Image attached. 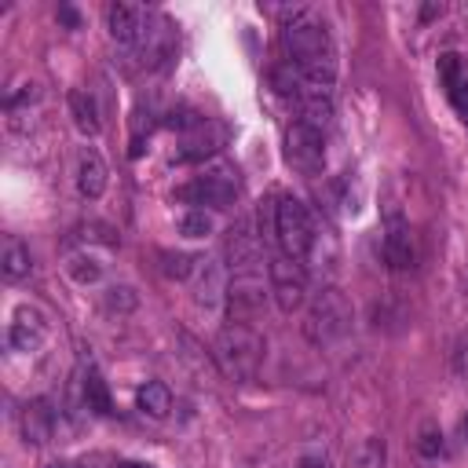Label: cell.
<instances>
[{"label":"cell","instance_id":"cell-27","mask_svg":"<svg viewBox=\"0 0 468 468\" xmlns=\"http://www.w3.org/2000/svg\"><path fill=\"white\" fill-rule=\"evenodd\" d=\"M69 274H73L80 285H88V282H99L102 267H99L91 256H77V260H69Z\"/></svg>","mask_w":468,"mask_h":468},{"label":"cell","instance_id":"cell-19","mask_svg":"<svg viewBox=\"0 0 468 468\" xmlns=\"http://www.w3.org/2000/svg\"><path fill=\"white\" fill-rule=\"evenodd\" d=\"M80 388H84V406L91 410V413H113V399H110V388H106V380H102V373L95 369V366H88L84 369V377H80Z\"/></svg>","mask_w":468,"mask_h":468},{"label":"cell","instance_id":"cell-24","mask_svg":"<svg viewBox=\"0 0 468 468\" xmlns=\"http://www.w3.org/2000/svg\"><path fill=\"white\" fill-rule=\"evenodd\" d=\"M179 234H183V238H208V234H212V216H208L205 208H190V212H183V219H179Z\"/></svg>","mask_w":468,"mask_h":468},{"label":"cell","instance_id":"cell-18","mask_svg":"<svg viewBox=\"0 0 468 468\" xmlns=\"http://www.w3.org/2000/svg\"><path fill=\"white\" fill-rule=\"evenodd\" d=\"M0 271H4L7 282H22V278L33 271V256H29V249H26L15 234L4 238V249H0Z\"/></svg>","mask_w":468,"mask_h":468},{"label":"cell","instance_id":"cell-11","mask_svg":"<svg viewBox=\"0 0 468 468\" xmlns=\"http://www.w3.org/2000/svg\"><path fill=\"white\" fill-rule=\"evenodd\" d=\"M384 263L391 271H410L413 267V238L410 227L402 223L399 212L388 216V230H384Z\"/></svg>","mask_w":468,"mask_h":468},{"label":"cell","instance_id":"cell-22","mask_svg":"<svg viewBox=\"0 0 468 468\" xmlns=\"http://www.w3.org/2000/svg\"><path fill=\"white\" fill-rule=\"evenodd\" d=\"M384 461H388V450H384V439H377V435L362 439L351 450V468H384Z\"/></svg>","mask_w":468,"mask_h":468},{"label":"cell","instance_id":"cell-10","mask_svg":"<svg viewBox=\"0 0 468 468\" xmlns=\"http://www.w3.org/2000/svg\"><path fill=\"white\" fill-rule=\"evenodd\" d=\"M223 252H227V263H230V271H234V274L260 271L263 249H260L256 234H249V227H245V223H238V227H230V230H227V245H223Z\"/></svg>","mask_w":468,"mask_h":468},{"label":"cell","instance_id":"cell-25","mask_svg":"<svg viewBox=\"0 0 468 468\" xmlns=\"http://www.w3.org/2000/svg\"><path fill=\"white\" fill-rule=\"evenodd\" d=\"M194 263H197V256H190V252H161V271H165L168 278L186 282V278L194 274Z\"/></svg>","mask_w":468,"mask_h":468},{"label":"cell","instance_id":"cell-7","mask_svg":"<svg viewBox=\"0 0 468 468\" xmlns=\"http://www.w3.org/2000/svg\"><path fill=\"white\" fill-rule=\"evenodd\" d=\"M285 161L300 176H318L325 168V135L303 121H292L285 132Z\"/></svg>","mask_w":468,"mask_h":468},{"label":"cell","instance_id":"cell-9","mask_svg":"<svg viewBox=\"0 0 468 468\" xmlns=\"http://www.w3.org/2000/svg\"><path fill=\"white\" fill-rule=\"evenodd\" d=\"M106 26H110V37L124 48H139L150 37V15L139 4H110Z\"/></svg>","mask_w":468,"mask_h":468},{"label":"cell","instance_id":"cell-12","mask_svg":"<svg viewBox=\"0 0 468 468\" xmlns=\"http://www.w3.org/2000/svg\"><path fill=\"white\" fill-rule=\"evenodd\" d=\"M44 336H48V325H44L40 311L18 307V311H15V322H11V329H7L11 347H15V351H37V347L44 344Z\"/></svg>","mask_w":468,"mask_h":468},{"label":"cell","instance_id":"cell-1","mask_svg":"<svg viewBox=\"0 0 468 468\" xmlns=\"http://www.w3.org/2000/svg\"><path fill=\"white\" fill-rule=\"evenodd\" d=\"M282 44L289 51V62L314 84V88H329L336 77V51L333 40L325 33L322 22L311 18H292L282 29Z\"/></svg>","mask_w":468,"mask_h":468},{"label":"cell","instance_id":"cell-14","mask_svg":"<svg viewBox=\"0 0 468 468\" xmlns=\"http://www.w3.org/2000/svg\"><path fill=\"white\" fill-rule=\"evenodd\" d=\"M77 190H80L88 201L102 197V190H106V161H102L95 150H84L80 161H77Z\"/></svg>","mask_w":468,"mask_h":468},{"label":"cell","instance_id":"cell-8","mask_svg":"<svg viewBox=\"0 0 468 468\" xmlns=\"http://www.w3.org/2000/svg\"><path fill=\"white\" fill-rule=\"evenodd\" d=\"M179 201H190V205H208V208H227L234 205L238 197V176L230 168H216V172H205L197 176L194 183L179 186L176 190Z\"/></svg>","mask_w":468,"mask_h":468},{"label":"cell","instance_id":"cell-6","mask_svg":"<svg viewBox=\"0 0 468 468\" xmlns=\"http://www.w3.org/2000/svg\"><path fill=\"white\" fill-rule=\"evenodd\" d=\"M267 292L271 285H263V274L260 271H249V274H234L227 282V318L238 322V325H252L267 303Z\"/></svg>","mask_w":468,"mask_h":468},{"label":"cell","instance_id":"cell-4","mask_svg":"<svg viewBox=\"0 0 468 468\" xmlns=\"http://www.w3.org/2000/svg\"><path fill=\"white\" fill-rule=\"evenodd\" d=\"M271 234H274L282 256L307 260L311 249H314V223H311L307 205L300 197H292V194L278 197V205H274V230Z\"/></svg>","mask_w":468,"mask_h":468},{"label":"cell","instance_id":"cell-3","mask_svg":"<svg viewBox=\"0 0 468 468\" xmlns=\"http://www.w3.org/2000/svg\"><path fill=\"white\" fill-rule=\"evenodd\" d=\"M351 329V300L336 289L325 285L314 292L307 314H303V333L311 344H336Z\"/></svg>","mask_w":468,"mask_h":468},{"label":"cell","instance_id":"cell-21","mask_svg":"<svg viewBox=\"0 0 468 468\" xmlns=\"http://www.w3.org/2000/svg\"><path fill=\"white\" fill-rule=\"evenodd\" d=\"M271 88H274L278 95H285V99H300V95L311 88V80H307L292 62H278V66L271 69Z\"/></svg>","mask_w":468,"mask_h":468},{"label":"cell","instance_id":"cell-15","mask_svg":"<svg viewBox=\"0 0 468 468\" xmlns=\"http://www.w3.org/2000/svg\"><path fill=\"white\" fill-rule=\"evenodd\" d=\"M194 300L197 303H205V307H212L216 300H219V292H227V285H223V274H219V267H216V260H205V256H197V263H194Z\"/></svg>","mask_w":468,"mask_h":468},{"label":"cell","instance_id":"cell-13","mask_svg":"<svg viewBox=\"0 0 468 468\" xmlns=\"http://www.w3.org/2000/svg\"><path fill=\"white\" fill-rule=\"evenodd\" d=\"M223 139H227L223 124H216V121L201 117V121L190 128V135H186V143H183V150H179V161H197V157H208V154H216V150L223 146Z\"/></svg>","mask_w":468,"mask_h":468},{"label":"cell","instance_id":"cell-16","mask_svg":"<svg viewBox=\"0 0 468 468\" xmlns=\"http://www.w3.org/2000/svg\"><path fill=\"white\" fill-rule=\"evenodd\" d=\"M69 117H73V124H77V132L80 135H99V106H95V95L88 91V88H73L69 91Z\"/></svg>","mask_w":468,"mask_h":468},{"label":"cell","instance_id":"cell-17","mask_svg":"<svg viewBox=\"0 0 468 468\" xmlns=\"http://www.w3.org/2000/svg\"><path fill=\"white\" fill-rule=\"evenodd\" d=\"M51 410H48V402L44 399H37V402H26L22 406V435H26V442H33V446H40V442H48L51 439Z\"/></svg>","mask_w":468,"mask_h":468},{"label":"cell","instance_id":"cell-30","mask_svg":"<svg viewBox=\"0 0 468 468\" xmlns=\"http://www.w3.org/2000/svg\"><path fill=\"white\" fill-rule=\"evenodd\" d=\"M58 22H66L69 29H77V26H80V15H77L73 7H58Z\"/></svg>","mask_w":468,"mask_h":468},{"label":"cell","instance_id":"cell-31","mask_svg":"<svg viewBox=\"0 0 468 468\" xmlns=\"http://www.w3.org/2000/svg\"><path fill=\"white\" fill-rule=\"evenodd\" d=\"M296 468H329V461L325 457H318V453H307V457H300V464Z\"/></svg>","mask_w":468,"mask_h":468},{"label":"cell","instance_id":"cell-5","mask_svg":"<svg viewBox=\"0 0 468 468\" xmlns=\"http://www.w3.org/2000/svg\"><path fill=\"white\" fill-rule=\"evenodd\" d=\"M267 285H271V296H274L278 311H285V314L300 311L303 300H307V274H303L300 260L271 256L267 260Z\"/></svg>","mask_w":468,"mask_h":468},{"label":"cell","instance_id":"cell-20","mask_svg":"<svg viewBox=\"0 0 468 468\" xmlns=\"http://www.w3.org/2000/svg\"><path fill=\"white\" fill-rule=\"evenodd\" d=\"M135 402H139V410L150 413V417H168V410H172V391H168L165 380H146V384L135 391Z\"/></svg>","mask_w":468,"mask_h":468},{"label":"cell","instance_id":"cell-32","mask_svg":"<svg viewBox=\"0 0 468 468\" xmlns=\"http://www.w3.org/2000/svg\"><path fill=\"white\" fill-rule=\"evenodd\" d=\"M117 468H150V464H139V461H121Z\"/></svg>","mask_w":468,"mask_h":468},{"label":"cell","instance_id":"cell-26","mask_svg":"<svg viewBox=\"0 0 468 468\" xmlns=\"http://www.w3.org/2000/svg\"><path fill=\"white\" fill-rule=\"evenodd\" d=\"M461 55L457 51H442L439 55V77H442V84H446V91L453 88V84H461L464 80V73H461Z\"/></svg>","mask_w":468,"mask_h":468},{"label":"cell","instance_id":"cell-29","mask_svg":"<svg viewBox=\"0 0 468 468\" xmlns=\"http://www.w3.org/2000/svg\"><path fill=\"white\" fill-rule=\"evenodd\" d=\"M450 102H453V110L468 121V77H464L461 84H453V88H450Z\"/></svg>","mask_w":468,"mask_h":468},{"label":"cell","instance_id":"cell-28","mask_svg":"<svg viewBox=\"0 0 468 468\" xmlns=\"http://www.w3.org/2000/svg\"><path fill=\"white\" fill-rule=\"evenodd\" d=\"M417 450H420L424 457H439V453H442V431H439L435 424H424V428H420V439H417Z\"/></svg>","mask_w":468,"mask_h":468},{"label":"cell","instance_id":"cell-2","mask_svg":"<svg viewBox=\"0 0 468 468\" xmlns=\"http://www.w3.org/2000/svg\"><path fill=\"white\" fill-rule=\"evenodd\" d=\"M216 362L223 366L227 377L234 380H249L256 377L260 362H263V336L252 329V325H238V322H227L219 333H216Z\"/></svg>","mask_w":468,"mask_h":468},{"label":"cell","instance_id":"cell-23","mask_svg":"<svg viewBox=\"0 0 468 468\" xmlns=\"http://www.w3.org/2000/svg\"><path fill=\"white\" fill-rule=\"evenodd\" d=\"M135 303H139V296H135V289L132 285H110L106 292H102V307L113 314H128V311H135Z\"/></svg>","mask_w":468,"mask_h":468}]
</instances>
